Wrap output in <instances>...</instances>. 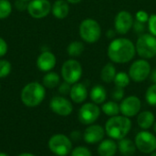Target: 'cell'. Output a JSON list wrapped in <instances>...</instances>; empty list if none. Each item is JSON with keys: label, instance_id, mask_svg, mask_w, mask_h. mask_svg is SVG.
Segmentation results:
<instances>
[{"label": "cell", "instance_id": "4316f807", "mask_svg": "<svg viewBox=\"0 0 156 156\" xmlns=\"http://www.w3.org/2000/svg\"><path fill=\"white\" fill-rule=\"evenodd\" d=\"M130 81H131V78H130L129 74H127L124 71L118 72L113 80L116 87H120V88H123V89L130 84Z\"/></svg>", "mask_w": 156, "mask_h": 156}, {"label": "cell", "instance_id": "7402d4cb", "mask_svg": "<svg viewBox=\"0 0 156 156\" xmlns=\"http://www.w3.org/2000/svg\"><path fill=\"white\" fill-rule=\"evenodd\" d=\"M90 97L93 103L103 104L107 99V91L105 88L101 85H95L90 93Z\"/></svg>", "mask_w": 156, "mask_h": 156}, {"label": "cell", "instance_id": "ba28073f", "mask_svg": "<svg viewBox=\"0 0 156 156\" xmlns=\"http://www.w3.org/2000/svg\"><path fill=\"white\" fill-rule=\"evenodd\" d=\"M128 74L134 82H143L151 74V65L147 59H137L131 65Z\"/></svg>", "mask_w": 156, "mask_h": 156}, {"label": "cell", "instance_id": "d6986e66", "mask_svg": "<svg viewBox=\"0 0 156 156\" xmlns=\"http://www.w3.org/2000/svg\"><path fill=\"white\" fill-rule=\"evenodd\" d=\"M51 12L58 19H63L68 16L69 13V5L66 0H56L52 5Z\"/></svg>", "mask_w": 156, "mask_h": 156}, {"label": "cell", "instance_id": "c3c4849f", "mask_svg": "<svg viewBox=\"0 0 156 156\" xmlns=\"http://www.w3.org/2000/svg\"><path fill=\"white\" fill-rule=\"evenodd\" d=\"M54 156H58V155H54Z\"/></svg>", "mask_w": 156, "mask_h": 156}, {"label": "cell", "instance_id": "e575fe53", "mask_svg": "<svg viewBox=\"0 0 156 156\" xmlns=\"http://www.w3.org/2000/svg\"><path fill=\"white\" fill-rule=\"evenodd\" d=\"M71 84L64 81L63 83L59 84L58 85V92L62 95H67V94H69L70 92V89H71Z\"/></svg>", "mask_w": 156, "mask_h": 156}, {"label": "cell", "instance_id": "3957f363", "mask_svg": "<svg viewBox=\"0 0 156 156\" xmlns=\"http://www.w3.org/2000/svg\"><path fill=\"white\" fill-rule=\"evenodd\" d=\"M46 96V90L43 84L33 81L27 83L21 90L20 98L24 105L34 108L41 104Z\"/></svg>", "mask_w": 156, "mask_h": 156}, {"label": "cell", "instance_id": "cb8c5ba5", "mask_svg": "<svg viewBox=\"0 0 156 156\" xmlns=\"http://www.w3.org/2000/svg\"><path fill=\"white\" fill-rule=\"evenodd\" d=\"M116 69L112 63L106 64L101 71V79L105 83H112L116 76Z\"/></svg>", "mask_w": 156, "mask_h": 156}, {"label": "cell", "instance_id": "2e32d148", "mask_svg": "<svg viewBox=\"0 0 156 156\" xmlns=\"http://www.w3.org/2000/svg\"><path fill=\"white\" fill-rule=\"evenodd\" d=\"M57 63L56 56L50 51H43L37 58V67L43 72L51 71Z\"/></svg>", "mask_w": 156, "mask_h": 156}, {"label": "cell", "instance_id": "83f0119b", "mask_svg": "<svg viewBox=\"0 0 156 156\" xmlns=\"http://www.w3.org/2000/svg\"><path fill=\"white\" fill-rule=\"evenodd\" d=\"M12 12V5L8 0H0V19L6 18Z\"/></svg>", "mask_w": 156, "mask_h": 156}, {"label": "cell", "instance_id": "ab89813d", "mask_svg": "<svg viewBox=\"0 0 156 156\" xmlns=\"http://www.w3.org/2000/svg\"><path fill=\"white\" fill-rule=\"evenodd\" d=\"M116 34H117V32H116L115 29H109L107 31V37L109 38H114L115 36H116Z\"/></svg>", "mask_w": 156, "mask_h": 156}, {"label": "cell", "instance_id": "44dd1931", "mask_svg": "<svg viewBox=\"0 0 156 156\" xmlns=\"http://www.w3.org/2000/svg\"><path fill=\"white\" fill-rule=\"evenodd\" d=\"M155 122V117L152 112L144 111L140 112L137 117V123L139 127L143 130H148L149 128L153 127Z\"/></svg>", "mask_w": 156, "mask_h": 156}, {"label": "cell", "instance_id": "d4e9b609", "mask_svg": "<svg viewBox=\"0 0 156 156\" xmlns=\"http://www.w3.org/2000/svg\"><path fill=\"white\" fill-rule=\"evenodd\" d=\"M101 111L103 112V113H105L107 116H110V117L119 115L121 112L120 105L117 103V101H114L104 102L101 106Z\"/></svg>", "mask_w": 156, "mask_h": 156}, {"label": "cell", "instance_id": "b9f144b4", "mask_svg": "<svg viewBox=\"0 0 156 156\" xmlns=\"http://www.w3.org/2000/svg\"><path fill=\"white\" fill-rule=\"evenodd\" d=\"M68 3H70V4H79L80 2H81L82 0H66Z\"/></svg>", "mask_w": 156, "mask_h": 156}, {"label": "cell", "instance_id": "4fadbf2b", "mask_svg": "<svg viewBox=\"0 0 156 156\" xmlns=\"http://www.w3.org/2000/svg\"><path fill=\"white\" fill-rule=\"evenodd\" d=\"M141 108H142L141 100L134 95L124 98L120 104V111L122 114L128 118L133 117L138 113H140Z\"/></svg>", "mask_w": 156, "mask_h": 156}, {"label": "cell", "instance_id": "7a4b0ae2", "mask_svg": "<svg viewBox=\"0 0 156 156\" xmlns=\"http://www.w3.org/2000/svg\"><path fill=\"white\" fill-rule=\"evenodd\" d=\"M132 129L130 118L123 115L111 117L105 123L106 134L113 140H121L127 136Z\"/></svg>", "mask_w": 156, "mask_h": 156}, {"label": "cell", "instance_id": "4dcf8cb0", "mask_svg": "<svg viewBox=\"0 0 156 156\" xmlns=\"http://www.w3.org/2000/svg\"><path fill=\"white\" fill-rule=\"evenodd\" d=\"M111 97L114 101H122L124 99V89L115 86V88L112 90Z\"/></svg>", "mask_w": 156, "mask_h": 156}, {"label": "cell", "instance_id": "7bdbcfd3", "mask_svg": "<svg viewBox=\"0 0 156 156\" xmlns=\"http://www.w3.org/2000/svg\"><path fill=\"white\" fill-rule=\"evenodd\" d=\"M17 156H36V155H35V154H29V153H23V154H18Z\"/></svg>", "mask_w": 156, "mask_h": 156}, {"label": "cell", "instance_id": "5bb4252c", "mask_svg": "<svg viewBox=\"0 0 156 156\" xmlns=\"http://www.w3.org/2000/svg\"><path fill=\"white\" fill-rule=\"evenodd\" d=\"M50 110L59 116H69L73 112V106L70 101L63 96H55L49 102Z\"/></svg>", "mask_w": 156, "mask_h": 156}, {"label": "cell", "instance_id": "74e56055", "mask_svg": "<svg viewBox=\"0 0 156 156\" xmlns=\"http://www.w3.org/2000/svg\"><path fill=\"white\" fill-rule=\"evenodd\" d=\"M27 5H28V2H25L23 0H16V3H15V5L16 7V9L18 10H25L27 8Z\"/></svg>", "mask_w": 156, "mask_h": 156}, {"label": "cell", "instance_id": "6da1fadb", "mask_svg": "<svg viewBox=\"0 0 156 156\" xmlns=\"http://www.w3.org/2000/svg\"><path fill=\"white\" fill-rule=\"evenodd\" d=\"M108 57L111 61L118 64H123L131 61L135 54V45L128 38L119 37L112 40L108 47Z\"/></svg>", "mask_w": 156, "mask_h": 156}, {"label": "cell", "instance_id": "bcb514c9", "mask_svg": "<svg viewBox=\"0 0 156 156\" xmlns=\"http://www.w3.org/2000/svg\"><path fill=\"white\" fill-rule=\"evenodd\" d=\"M151 156H156V151H154V153L151 154Z\"/></svg>", "mask_w": 156, "mask_h": 156}, {"label": "cell", "instance_id": "f35d334b", "mask_svg": "<svg viewBox=\"0 0 156 156\" xmlns=\"http://www.w3.org/2000/svg\"><path fill=\"white\" fill-rule=\"evenodd\" d=\"M81 136H82L81 135V133L79 132V131H74V132H72L70 133V138L73 141H79L81 138Z\"/></svg>", "mask_w": 156, "mask_h": 156}, {"label": "cell", "instance_id": "5b68a950", "mask_svg": "<svg viewBox=\"0 0 156 156\" xmlns=\"http://www.w3.org/2000/svg\"><path fill=\"white\" fill-rule=\"evenodd\" d=\"M136 52L144 58L150 59L156 56V37L152 34H142L135 44Z\"/></svg>", "mask_w": 156, "mask_h": 156}, {"label": "cell", "instance_id": "f6af8a7d", "mask_svg": "<svg viewBox=\"0 0 156 156\" xmlns=\"http://www.w3.org/2000/svg\"><path fill=\"white\" fill-rule=\"evenodd\" d=\"M0 156H9L8 154H5V153H0Z\"/></svg>", "mask_w": 156, "mask_h": 156}, {"label": "cell", "instance_id": "7dc6e473", "mask_svg": "<svg viewBox=\"0 0 156 156\" xmlns=\"http://www.w3.org/2000/svg\"><path fill=\"white\" fill-rule=\"evenodd\" d=\"M23 1H25V2H29L30 0H23Z\"/></svg>", "mask_w": 156, "mask_h": 156}, {"label": "cell", "instance_id": "ffe728a7", "mask_svg": "<svg viewBox=\"0 0 156 156\" xmlns=\"http://www.w3.org/2000/svg\"><path fill=\"white\" fill-rule=\"evenodd\" d=\"M118 151L123 156H133L135 154L137 150L135 143L129 138H123L119 140L118 144Z\"/></svg>", "mask_w": 156, "mask_h": 156}, {"label": "cell", "instance_id": "e0dca14e", "mask_svg": "<svg viewBox=\"0 0 156 156\" xmlns=\"http://www.w3.org/2000/svg\"><path fill=\"white\" fill-rule=\"evenodd\" d=\"M69 96L75 103H82L88 97V90L83 83L77 82L71 86Z\"/></svg>", "mask_w": 156, "mask_h": 156}, {"label": "cell", "instance_id": "ac0fdd59", "mask_svg": "<svg viewBox=\"0 0 156 156\" xmlns=\"http://www.w3.org/2000/svg\"><path fill=\"white\" fill-rule=\"evenodd\" d=\"M97 151L100 156H114L118 151V145L112 139L102 140L100 143Z\"/></svg>", "mask_w": 156, "mask_h": 156}, {"label": "cell", "instance_id": "30bf717a", "mask_svg": "<svg viewBox=\"0 0 156 156\" xmlns=\"http://www.w3.org/2000/svg\"><path fill=\"white\" fill-rule=\"evenodd\" d=\"M101 115V109L98 104L93 102H87L83 104L79 110V121L85 125L93 124Z\"/></svg>", "mask_w": 156, "mask_h": 156}, {"label": "cell", "instance_id": "8992f818", "mask_svg": "<svg viewBox=\"0 0 156 156\" xmlns=\"http://www.w3.org/2000/svg\"><path fill=\"white\" fill-rule=\"evenodd\" d=\"M48 149L55 155L67 156L72 151L71 140L62 133H57L50 137L48 143Z\"/></svg>", "mask_w": 156, "mask_h": 156}, {"label": "cell", "instance_id": "484cf974", "mask_svg": "<svg viewBox=\"0 0 156 156\" xmlns=\"http://www.w3.org/2000/svg\"><path fill=\"white\" fill-rule=\"evenodd\" d=\"M84 44L80 41H72L69 44L68 48H67V52L69 54V56L72 57V58H77L80 57L83 51H84Z\"/></svg>", "mask_w": 156, "mask_h": 156}, {"label": "cell", "instance_id": "836d02e7", "mask_svg": "<svg viewBox=\"0 0 156 156\" xmlns=\"http://www.w3.org/2000/svg\"><path fill=\"white\" fill-rule=\"evenodd\" d=\"M149 14L144 11V10H139L136 12L135 14V20L136 21H139L141 23H147L148 20H149Z\"/></svg>", "mask_w": 156, "mask_h": 156}, {"label": "cell", "instance_id": "7c38bea8", "mask_svg": "<svg viewBox=\"0 0 156 156\" xmlns=\"http://www.w3.org/2000/svg\"><path fill=\"white\" fill-rule=\"evenodd\" d=\"M134 19L133 15L125 10L120 11L114 19V29L117 34L125 35L127 34L133 27Z\"/></svg>", "mask_w": 156, "mask_h": 156}, {"label": "cell", "instance_id": "52a82bcc", "mask_svg": "<svg viewBox=\"0 0 156 156\" xmlns=\"http://www.w3.org/2000/svg\"><path fill=\"white\" fill-rule=\"evenodd\" d=\"M61 76L64 81L73 85L77 83L82 76L81 64L76 59L66 60L61 68Z\"/></svg>", "mask_w": 156, "mask_h": 156}, {"label": "cell", "instance_id": "60d3db41", "mask_svg": "<svg viewBox=\"0 0 156 156\" xmlns=\"http://www.w3.org/2000/svg\"><path fill=\"white\" fill-rule=\"evenodd\" d=\"M150 79H151V81H152L154 84H156V69H154L153 71H151Z\"/></svg>", "mask_w": 156, "mask_h": 156}, {"label": "cell", "instance_id": "9c48e42d", "mask_svg": "<svg viewBox=\"0 0 156 156\" xmlns=\"http://www.w3.org/2000/svg\"><path fill=\"white\" fill-rule=\"evenodd\" d=\"M134 143L137 150L141 153L152 154L156 151V136L146 130L137 133Z\"/></svg>", "mask_w": 156, "mask_h": 156}, {"label": "cell", "instance_id": "9a60e30c", "mask_svg": "<svg viewBox=\"0 0 156 156\" xmlns=\"http://www.w3.org/2000/svg\"><path fill=\"white\" fill-rule=\"evenodd\" d=\"M105 129L98 124H91L83 133V139L88 144H96L101 143L105 135Z\"/></svg>", "mask_w": 156, "mask_h": 156}, {"label": "cell", "instance_id": "277c9868", "mask_svg": "<svg viewBox=\"0 0 156 156\" xmlns=\"http://www.w3.org/2000/svg\"><path fill=\"white\" fill-rule=\"evenodd\" d=\"M80 36L86 43H95L101 36V28L98 21L92 18H86L80 25Z\"/></svg>", "mask_w": 156, "mask_h": 156}, {"label": "cell", "instance_id": "d6a6232c", "mask_svg": "<svg viewBox=\"0 0 156 156\" xmlns=\"http://www.w3.org/2000/svg\"><path fill=\"white\" fill-rule=\"evenodd\" d=\"M148 28L150 34L156 37V14H152L149 16L148 20Z\"/></svg>", "mask_w": 156, "mask_h": 156}, {"label": "cell", "instance_id": "ee69618b", "mask_svg": "<svg viewBox=\"0 0 156 156\" xmlns=\"http://www.w3.org/2000/svg\"><path fill=\"white\" fill-rule=\"evenodd\" d=\"M153 130H154V133H156V122H154V125H153Z\"/></svg>", "mask_w": 156, "mask_h": 156}, {"label": "cell", "instance_id": "d590c367", "mask_svg": "<svg viewBox=\"0 0 156 156\" xmlns=\"http://www.w3.org/2000/svg\"><path fill=\"white\" fill-rule=\"evenodd\" d=\"M133 29L136 33H139V34H142L143 32H144L145 30V24L144 23H141L139 21H136L134 19V23H133Z\"/></svg>", "mask_w": 156, "mask_h": 156}, {"label": "cell", "instance_id": "f1b7e54d", "mask_svg": "<svg viewBox=\"0 0 156 156\" xmlns=\"http://www.w3.org/2000/svg\"><path fill=\"white\" fill-rule=\"evenodd\" d=\"M145 100L147 103L153 107L156 106V84L151 85L145 93Z\"/></svg>", "mask_w": 156, "mask_h": 156}, {"label": "cell", "instance_id": "603a6c76", "mask_svg": "<svg viewBox=\"0 0 156 156\" xmlns=\"http://www.w3.org/2000/svg\"><path fill=\"white\" fill-rule=\"evenodd\" d=\"M60 82V77L57 72H53V71H48L47 72L42 80V83L43 86L45 88H48V89H54L56 87H58L59 85Z\"/></svg>", "mask_w": 156, "mask_h": 156}, {"label": "cell", "instance_id": "f546056e", "mask_svg": "<svg viewBox=\"0 0 156 156\" xmlns=\"http://www.w3.org/2000/svg\"><path fill=\"white\" fill-rule=\"evenodd\" d=\"M12 70L11 63L6 59H0V79L7 77Z\"/></svg>", "mask_w": 156, "mask_h": 156}, {"label": "cell", "instance_id": "8d00e7d4", "mask_svg": "<svg viewBox=\"0 0 156 156\" xmlns=\"http://www.w3.org/2000/svg\"><path fill=\"white\" fill-rule=\"evenodd\" d=\"M7 49H8V46L6 41L0 37V58L4 57L6 53H7Z\"/></svg>", "mask_w": 156, "mask_h": 156}, {"label": "cell", "instance_id": "1f68e13d", "mask_svg": "<svg viewBox=\"0 0 156 156\" xmlns=\"http://www.w3.org/2000/svg\"><path fill=\"white\" fill-rule=\"evenodd\" d=\"M70 156H92L89 148L85 146H78L71 151Z\"/></svg>", "mask_w": 156, "mask_h": 156}, {"label": "cell", "instance_id": "8fae6325", "mask_svg": "<svg viewBox=\"0 0 156 156\" xmlns=\"http://www.w3.org/2000/svg\"><path fill=\"white\" fill-rule=\"evenodd\" d=\"M52 5L48 0H30L27 5L28 14L37 19L46 17L51 12Z\"/></svg>", "mask_w": 156, "mask_h": 156}]
</instances>
